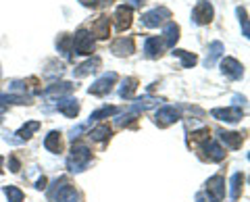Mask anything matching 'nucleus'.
Masks as SVG:
<instances>
[{"label":"nucleus","mask_w":250,"mask_h":202,"mask_svg":"<svg viewBox=\"0 0 250 202\" xmlns=\"http://www.w3.org/2000/svg\"><path fill=\"white\" fill-rule=\"evenodd\" d=\"M242 183H244V175L242 173H233L231 175V182H229V198L231 202H236L240 198V194H242Z\"/></svg>","instance_id":"nucleus-23"},{"label":"nucleus","mask_w":250,"mask_h":202,"mask_svg":"<svg viewBox=\"0 0 250 202\" xmlns=\"http://www.w3.org/2000/svg\"><path fill=\"white\" fill-rule=\"evenodd\" d=\"M9 167H11L13 173H17V171L21 169V162H19V159H17V157H9Z\"/></svg>","instance_id":"nucleus-34"},{"label":"nucleus","mask_w":250,"mask_h":202,"mask_svg":"<svg viewBox=\"0 0 250 202\" xmlns=\"http://www.w3.org/2000/svg\"><path fill=\"white\" fill-rule=\"evenodd\" d=\"M111 50L117 54V57H127V54H131L136 50V44H134V38H119V40H115Z\"/></svg>","instance_id":"nucleus-13"},{"label":"nucleus","mask_w":250,"mask_h":202,"mask_svg":"<svg viewBox=\"0 0 250 202\" xmlns=\"http://www.w3.org/2000/svg\"><path fill=\"white\" fill-rule=\"evenodd\" d=\"M48 198H50V202H77L80 200L75 188L65 180V177H61V180H57L52 183V188L48 192Z\"/></svg>","instance_id":"nucleus-2"},{"label":"nucleus","mask_w":250,"mask_h":202,"mask_svg":"<svg viewBox=\"0 0 250 202\" xmlns=\"http://www.w3.org/2000/svg\"><path fill=\"white\" fill-rule=\"evenodd\" d=\"M146 2V0H125V4L127 6H142Z\"/></svg>","instance_id":"nucleus-35"},{"label":"nucleus","mask_w":250,"mask_h":202,"mask_svg":"<svg viewBox=\"0 0 250 202\" xmlns=\"http://www.w3.org/2000/svg\"><path fill=\"white\" fill-rule=\"evenodd\" d=\"M205 152H207V157H208V161H215V162H219V161H223L225 159V150L219 146L217 142H205Z\"/></svg>","instance_id":"nucleus-20"},{"label":"nucleus","mask_w":250,"mask_h":202,"mask_svg":"<svg viewBox=\"0 0 250 202\" xmlns=\"http://www.w3.org/2000/svg\"><path fill=\"white\" fill-rule=\"evenodd\" d=\"M169 19H171V11L165 9V6H156V9L142 15V23L146 27H159L163 23H167Z\"/></svg>","instance_id":"nucleus-4"},{"label":"nucleus","mask_w":250,"mask_h":202,"mask_svg":"<svg viewBox=\"0 0 250 202\" xmlns=\"http://www.w3.org/2000/svg\"><path fill=\"white\" fill-rule=\"evenodd\" d=\"M131 17H134V11H131V6L121 4L119 9L115 11V25H117V32H125V29L131 25Z\"/></svg>","instance_id":"nucleus-12"},{"label":"nucleus","mask_w":250,"mask_h":202,"mask_svg":"<svg viewBox=\"0 0 250 202\" xmlns=\"http://www.w3.org/2000/svg\"><path fill=\"white\" fill-rule=\"evenodd\" d=\"M2 162H4V159L0 157V173H2Z\"/></svg>","instance_id":"nucleus-37"},{"label":"nucleus","mask_w":250,"mask_h":202,"mask_svg":"<svg viewBox=\"0 0 250 202\" xmlns=\"http://www.w3.org/2000/svg\"><path fill=\"white\" fill-rule=\"evenodd\" d=\"M90 161H92V150L88 148V146L73 144L71 154L67 157V169L71 171V173H80V171H83L90 165Z\"/></svg>","instance_id":"nucleus-1"},{"label":"nucleus","mask_w":250,"mask_h":202,"mask_svg":"<svg viewBox=\"0 0 250 202\" xmlns=\"http://www.w3.org/2000/svg\"><path fill=\"white\" fill-rule=\"evenodd\" d=\"M100 65H103V61H100L98 57H94V59H90V61H85V63H82L80 67H75V69H73V75H75V77H85V75H90V73L96 71Z\"/></svg>","instance_id":"nucleus-17"},{"label":"nucleus","mask_w":250,"mask_h":202,"mask_svg":"<svg viewBox=\"0 0 250 202\" xmlns=\"http://www.w3.org/2000/svg\"><path fill=\"white\" fill-rule=\"evenodd\" d=\"M46 183H48V180H46V177H40V180H38V185H36V188H38V190H44V188H46Z\"/></svg>","instance_id":"nucleus-36"},{"label":"nucleus","mask_w":250,"mask_h":202,"mask_svg":"<svg viewBox=\"0 0 250 202\" xmlns=\"http://www.w3.org/2000/svg\"><path fill=\"white\" fill-rule=\"evenodd\" d=\"M221 71L231 77V80H240L242 75H244V67H242V63L238 59H233V57H225L221 61Z\"/></svg>","instance_id":"nucleus-11"},{"label":"nucleus","mask_w":250,"mask_h":202,"mask_svg":"<svg viewBox=\"0 0 250 202\" xmlns=\"http://www.w3.org/2000/svg\"><path fill=\"white\" fill-rule=\"evenodd\" d=\"M223 50H225V48H223L221 42H213V44H210V46H208V54H207V59H205V67H207V69L213 67V65L217 63V59L223 54Z\"/></svg>","instance_id":"nucleus-21"},{"label":"nucleus","mask_w":250,"mask_h":202,"mask_svg":"<svg viewBox=\"0 0 250 202\" xmlns=\"http://www.w3.org/2000/svg\"><path fill=\"white\" fill-rule=\"evenodd\" d=\"M210 136V131H208V127H202V129H198V131H192V136L188 138V142H190L192 146H198V144H205V142H208V138Z\"/></svg>","instance_id":"nucleus-29"},{"label":"nucleus","mask_w":250,"mask_h":202,"mask_svg":"<svg viewBox=\"0 0 250 202\" xmlns=\"http://www.w3.org/2000/svg\"><path fill=\"white\" fill-rule=\"evenodd\" d=\"M219 138H221V142L225 146H229L231 150H238L240 146H242V142H244V136L238 134V131H221Z\"/></svg>","instance_id":"nucleus-18"},{"label":"nucleus","mask_w":250,"mask_h":202,"mask_svg":"<svg viewBox=\"0 0 250 202\" xmlns=\"http://www.w3.org/2000/svg\"><path fill=\"white\" fill-rule=\"evenodd\" d=\"M4 194H6V198H9V202H21L23 200V192L19 188H15V185H6Z\"/></svg>","instance_id":"nucleus-31"},{"label":"nucleus","mask_w":250,"mask_h":202,"mask_svg":"<svg viewBox=\"0 0 250 202\" xmlns=\"http://www.w3.org/2000/svg\"><path fill=\"white\" fill-rule=\"evenodd\" d=\"M177 121H179V111L175 106H163L154 115V123L159 127H167L171 123H177Z\"/></svg>","instance_id":"nucleus-9"},{"label":"nucleus","mask_w":250,"mask_h":202,"mask_svg":"<svg viewBox=\"0 0 250 202\" xmlns=\"http://www.w3.org/2000/svg\"><path fill=\"white\" fill-rule=\"evenodd\" d=\"M173 57H179L182 59V65L188 69V67H194L196 65V54H192V52H188V50H179V48H173Z\"/></svg>","instance_id":"nucleus-30"},{"label":"nucleus","mask_w":250,"mask_h":202,"mask_svg":"<svg viewBox=\"0 0 250 202\" xmlns=\"http://www.w3.org/2000/svg\"><path fill=\"white\" fill-rule=\"evenodd\" d=\"M111 134H113V131H111V127H108V125H98V127H94L88 136L94 140V142H104V140L111 138Z\"/></svg>","instance_id":"nucleus-26"},{"label":"nucleus","mask_w":250,"mask_h":202,"mask_svg":"<svg viewBox=\"0 0 250 202\" xmlns=\"http://www.w3.org/2000/svg\"><path fill=\"white\" fill-rule=\"evenodd\" d=\"M108 32H111V23H108V17H98L96 21L92 23V36H96L98 40H106L108 38Z\"/></svg>","instance_id":"nucleus-15"},{"label":"nucleus","mask_w":250,"mask_h":202,"mask_svg":"<svg viewBox=\"0 0 250 202\" xmlns=\"http://www.w3.org/2000/svg\"><path fill=\"white\" fill-rule=\"evenodd\" d=\"M210 115L217 121H225V123H238L242 121V108L238 106H229V108H213Z\"/></svg>","instance_id":"nucleus-10"},{"label":"nucleus","mask_w":250,"mask_h":202,"mask_svg":"<svg viewBox=\"0 0 250 202\" xmlns=\"http://www.w3.org/2000/svg\"><path fill=\"white\" fill-rule=\"evenodd\" d=\"M117 113H119V108H117V106H103V108H98V111H94V113L90 115L88 123L100 121V119H106V117H111V115H117Z\"/></svg>","instance_id":"nucleus-25"},{"label":"nucleus","mask_w":250,"mask_h":202,"mask_svg":"<svg viewBox=\"0 0 250 202\" xmlns=\"http://www.w3.org/2000/svg\"><path fill=\"white\" fill-rule=\"evenodd\" d=\"M38 129H40V121H27L25 125H23V127L17 131L19 142H21V140H29V138H31V134H36Z\"/></svg>","instance_id":"nucleus-27"},{"label":"nucleus","mask_w":250,"mask_h":202,"mask_svg":"<svg viewBox=\"0 0 250 202\" xmlns=\"http://www.w3.org/2000/svg\"><path fill=\"white\" fill-rule=\"evenodd\" d=\"M44 148L50 150V152H61L62 148V142H61V134L59 131H50L48 136L44 140Z\"/></svg>","instance_id":"nucleus-24"},{"label":"nucleus","mask_w":250,"mask_h":202,"mask_svg":"<svg viewBox=\"0 0 250 202\" xmlns=\"http://www.w3.org/2000/svg\"><path fill=\"white\" fill-rule=\"evenodd\" d=\"M207 196L210 202H221L225 196V180L221 175H215L207 182Z\"/></svg>","instance_id":"nucleus-7"},{"label":"nucleus","mask_w":250,"mask_h":202,"mask_svg":"<svg viewBox=\"0 0 250 202\" xmlns=\"http://www.w3.org/2000/svg\"><path fill=\"white\" fill-rule=\"evenodd\" d=\"M57 46H59V50L65 54L67 59H71V52H73V40H71V36L62 34L59 40H57Z\"/></svg>","instance_id":"nucleus-28"},{"label":"nucleus","mask_w":250,"mask_h":202,"mask_svg":"<svg viewBox=\"0 0 250 202\" xmlns=\"http://www.w3.org/2000/svg\"><path fill=\"white\" fill-rule=\"evenodd\" d=\"M57 108L62 113V115H67V117H77V113H80V102H77L75 98H65V100H59L57 102Z\"/></svg>","instance_id":"nucleus-16"},{"label":"nucleus","mask_w":250,"mask_h":202,"mask_svg":"<svg viewBox=\"0 0 250 202\" xmlns=\"http://www.w3.org/2000/svg\"><path fill=\"white\" fill-rule=\"evenodd\" d=\"M236 13H238V17H240L242 34H244V38H248V36H250V29H248V15H246V9H242V6H238Z\"/></svg>","instance_id":"nucleus-32"},{"label":"nucleus","mask_w":250,"mask_h":202,"mask_svg":"<svg viewBox=\"0 0 250 202\" xmlns=\"http://www.w3.org/2000/svg\"><path fill=\"white\" fill-rule=\"evenodd\" d=\"M213 4L207 2V0H200V2H196V6H194V11H192V17L194 21L198 23V25H207V23L213 21Z\"/></svg>","instance_id":"nucleus-6"},{"label":"nucleus","mask_w":250,"mask_h":202,"mask_svg":"<svg viewBox=\"0 0 250 202\" xmlns=\"http://www.w3.org/2000/svg\"><path fill=\"white\" fill-rule=\"evenodd\" d=\"M138 77H125L123 83H121V88H119V96L121 98H131L134 96V92L138 88Z\"/></svg>","instance_id":"nucleus-22"},{"label":"nucleus","mask_w":250,"mask_h":202,"mask_svg":"<svg viewBox=\"0 0 250 202\" xmlns=\"http://www.w3.org/2000/svg\"><path fill=\"white\" fill-rule=\"evenodd\" d=\"M144 52L148 59H159L163 54V40H159V38H146Z\"/></svg>","instance_id":"nucleus-19"},{"label":"nucleus","mask_w":250,"mask_h":202,"mask_svg":"<svg viewBox=\"0 0 250 202\" xmlns=\"http://www.w3.org/2000/svg\"><path fill=\"white\" fill-rule=\"evenodd\" d=\"M73 90H75L73 83H69V81H59V83L48 85V88H46L44 92H40V94H42V98L50 100V98H62V96L71 94Z\"/></svg>","instance_id":"nucleus-8"},{"label":"nucleus","mask_w":250,"mask_h":202,"mask_svg":"<svg viewBox=\"0 0 250 202\" xmlns=\"http://www.w3.org/2000/svg\"><path fill=\"white\" fill-rule=\"evenodd\" d=\"M117 80H119V75H117L115 71L104 73L103 77H100V80H96V81L90 85L88 92H90V94H94V96H104V94H108V92H111V88L115 85Z\"/></svg>","instance_id":"nucleus-5"},{"label":"nucleus","mask_w":250,"mask_h":202,"mask_svg":"<svg viewBox=\"0 0 250 202\" xmlns=\"http://www.w3.org/2000/svg\"><path fill=\"white\" fill-rule=\"evenodd\" d=\"M179 40V25L173 21H169L165 29H163V46L167 48H175V42Z\"/></svg>","instance_id":"nucleus-14"},{"label":"nucleus","mask_w":250,"mask_h":202,"mask_svg":"<svg viewBox=\"0 0 250 202\" xmlns=\"http://www.w3.org/2000/svg\"><path fill=\"white\" fill-rule=\"evenodd\" d=\"M71 40H73L75 54H92L94 52V38L88 29H80L75 36H71Z\"/></svg>","instance_id":"nucleus-3"},{"label":"nucleus","mask_w":250,"mask_h":202,"mask_svg":"<svg viewBox=\"0 0 250 202\" xmlns=\"http://www.w3.org/2000/svg\"><path fill=\"white\" fill-rule=\"evenodd\" d=\"M83 6H106L111 0H80Z\"/></svg>","instance_id":"nucleus-33"}]
</instances>
